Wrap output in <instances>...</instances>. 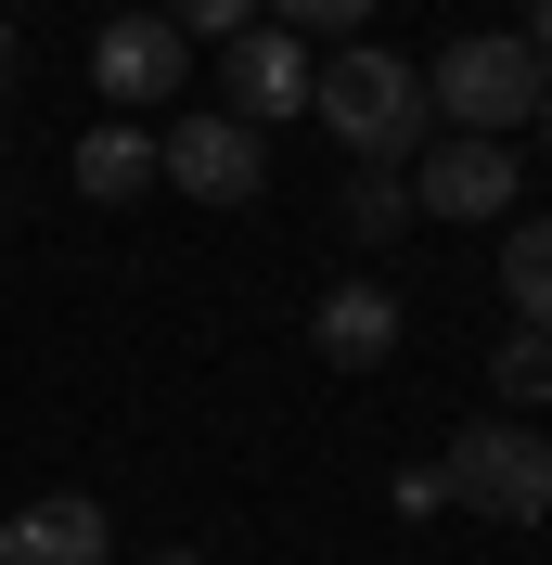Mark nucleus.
I'll list each match as a JSON object with an SVG mask.
<instances>
[{
    "label": "nucleus",
    "mask_w": 552,
    "mask_h": 565,
    "mask_svg": "<svg viewBox=\"0 0 552 565\" xmlns=\"http://www.w3.org/2000/svg\"><path fill=\"white\" fill-rule=\"evenodd\" d=\"M309 104H321V129H335L347 154H385V168H399V154H424V129H437L424 77L399 65V52H360V39L309 77Z\"/></svg>",
    "instance_id": "obj_1"
},
{
    "label": "nucleus",
    "mask_w": 552,
    "mask_h": 565,
    "mask_svg": "<svg viewBox=\"0 0 552 565\" xmlns=\"http://www.w3.org/2000/svg\"><path fill=\"white\" fill-rule=\"evenodd\" d=\"M540 52H527V26H476V39H449L437 65H424V104L449 116V129H488V141H514L527 116H540Z\"/></svg>",
    "instance_id": "obj_2"
},
{
    "label": "nucleus",
    "mask_w": 552,
    "mask_h": 565,
    "mask_svg": "<svg viewBox=\"0 0 552 565\" xmlns=\"http://www.w3.org/2000/svg\"><path fill=\"white\" fill-rule=\"evenodd\" d=\"M449 501H476L488 527H540L552 514V437L527 412H488V424H463V437H449Z\"/></svg>",
    "instance_id": "obj_3"
},
{
    "label": "nucleus",
    "mask_w": 552,
    "mask_h": 565,
    "mask_svg": "<svg viewBox=\"0 0 552 565\" xmlns=\"http://www.w3.org/2000/svg\"><path fill=\"white\" fill-rule=\"evenodd\" d=\"M219 90H232L219 116H244V129H270V116H309V39H296V26H270V13H257V26H232V39H219Z\"/></svg>",
    "instance_id": "obj_4"
},
{
    "label": "nucleus",
    "mask_w": 552,
    "mask_h": 565,
    "mask_svg": "<svg viewBox=\"0 0 552 565\" xmlns=\"http://www.w3.org/2000/svg\"><path fill=\"white\" fill-rule=\"evenodd\" d=\"M155 180H180V193H193V206H257V129H244V116H180L168 141H155Z\"/></svg>",
    "instance_id": "obj_5"
},
{
    "label": "nucleus",
    "mask_w": 552,
    "mask_h": 565,
    "mask_svg": "<svg viewBox=\"0 0 552 565\" xmlns=\"http://www.w3.org/2000/svg\"><path fill=\"white\" fill-rule=\"evenodd\" d=\"M412 206L424 218H514V141L449 129L437 154H412Z\"/></svg>",
    "instance_id": "obj_6"
},
{
    "label": "nucleus",
    "mask_w": 552,
    "mask_h": 565,
    "mask_svg": "<svg viewBox=\"0 0 552 565\" xmlns=\"http://www.w3.org/2000/svg\"><path fill=\"white\" fill-rule=\"evenodd\" d=\"M91 77H104V104H168L180 77H193V39L168 13H104L91 26Z\"/></svg>",
    "instance_id": "obj_7"
},
{
    "label": "nucleus",
    "mask_w": 552,
    "mask_h": 565,
    "mask_svg": "<svg viewBox=\"0 0 552 565\" xmlns=\"http://www.w3.org/2000/svg\"><path fill=\"white\" fill-rule=\"evenodd\" d=\"M399 334H412V309H399L385 282H335V296L309 309V348L335 360V373H385V360H399Z\"/></svg>",
    "instance_id": "obj_8"
},
{
    "label": "nucleus",
    "mask_w": 552,
    "mask_h": 565,
    "mask_svg": "<svg viewBox=\"0 0 552 565\" xmlns=\"http://www.w3.org/2000/svg\"><path fill=\"white\" fill-rule=\"evenodd\" d=\"M0 565H104V501L52 489V501H26V514H0Z\"/></svg>",
    "instance_id": "obj_9"
},
{
    "label": "nucleus",
    "mask_w": 552,
    "mask_h": 565,
    "mask_svg": "<svg viewBox=\"0 0 552 565\" xmlns=\"http://www.w3.org/2000/svg\"><path fill=\"white\" fill-rule=\"evenodd\" d=\"M77 193H91V206L155 193V141H141V129H91V141H77Z\"/></svg>",
    "instance_id": "obj_10"
},
{
    "label": "nucleus",
    "mask_w": 552,
    "mask_h": 565,
    "mask_svg": "<svg viewBox=\"0 0 552 565\" xmlns=\"http://www.w3.org/2000/svg\"><path fill=\"white\" fill-rule=\"evenodd\" d=\"M501 296H514L527 334H552V218H514V245H501Z\"/></svg>",
    "instance_id": "obj_11"
},
{
    "label": "nucleus",
    "mask_w": 552,
    "mask_h": 565,
    "mask_svg": "<svg viewBox=\"0 0 552 565\" xmlns=\"http://www.w3.org/2000/svg\"><path fill=\"white\" fill-rule=\"evenodd\" d=\"M399 218H412V180L385 168V154H360V180H347V232H373V245H385Z\"/></svg>",
    "instance_id": "obj_12"
},
{
    "label": "nucleus",
    "mask_w": 552,
    "mask_h": 565,
    "mask_svg": "<svg viewBox=\"0 0 552 565\" xmlns=\"http://www.w3.org/2000/svg\"><path fill=\"white\" fill-rule=\"evenodd\" d=\"M488 386L514 398V412H540V398H552V334H527V321H514V334H501V360H488Z\"/></svg>",
    "instance_id": "obj_13"
},
{
    "label": "nucleus",
    "mask_w": 552,
    "mask_h": 565,
    "mask_svg": "<svg viewBox=\"0 0 552 565\" xmlns=\"http://www.w3.org/2000/svg\"><path fill=\"white\" fill-rule=\"evenodd\" d=\"M257 13H270V26H296V39H347V26H360V13H373V0H257Z\"/></svg>",
    "instance_id": "obj_14"
},
{
    "label": "nucleus",
    "mask_w": 552,
    "mask_h": 565,
    "mask_svg": "<svg viewBox=\"0 0 552 565\" xmlns=\"http://www.w3.org/2000/svg\"><path fill=\"white\" fill-rule=\"evenodd\" d=\"M168 26L180 39H232V26H257V0H168Z\"/></svg>",
    "instance_id": "obj_15"
},
{
    "label": "nucleus",
    "mask_w": 552,
    "mask_h": 565,
    "mask_svg": "<svg viewBox=\"0 0 552 565\" xmlns=\"http://www.w3.org/2000/svg\"><path fill=\"white\" fill-rule=\"evenodd\" d=\"M385 501L424 527V514H449V476H437V462H399V489H385Z\"/></svg>",
    "instance_id": "obj_16"
},
{
    "label": "nucleus",
    "mask_w": 552,
    "mask_h": 565,
    "mask_svg": "<svg viewBox=\"0 0 552 565\" xmlns=\"http://www.w3.org/2000/svg\"><path fill=\"white\" fill-rule=\"evenodd\" d=\"M527 52H540V65H552V0H527Z\"/></svg>",
    "instance_id": "obj_17"
},
{
    "label": "nucleus",
    "mask_w": 552,
    "mask_h": 565,
    "mask_svg": "<svg viewBox=\"0 0 552 565\" xmlns=\"http://www.w3.org/2000/svg\"><path fill=\"white\" fill-rule=\"evenodd\" d=\"M540 141H552V77H540Z\"/></svg>",
    "instance_id": "obj_18"
},
{
    "label": "nucleus",
    "mask_w": 552,
    "mask_h": 565,
    "mask_svg": "<svg viewBox=\"0 0 552 565\" xmlns=\"http://www.w3.org/2000/svg\"><path fill=\"white\" fill-rule=\"evenodd\" d=\"M155 565H206V553H155Z\"/></svg>",
    "instance_id": "obj_19"
},
{
    "label": "nucleus",
    "mask_w": 552,
    "mask_h": 565,
    "mask_svg": "<svg viewBox=\"0 0 552 565\" xmlns=\"http://www.w3.org/2000/svg\"><path fill=\"white\" fill-rule=\"evenodd\" d=\"M0 77H13V52H0Z\"/></svg>",
    "instance_id": "obj_20"
},
{
    "label": "nucleus",
    "mask_w": 552,
    "mask_h": 565,
    "mask_svg": "<svg viewBox=\"0 0 552 565\" xmlns=\"http://www.w3.org/2000/svg\"><path fill=\"white\" fill-rule=\"evenodd\" d=\"M0 13H13V0H0Z\"/></svg>",
    "instance_id": "obj_21"
}]
</instances>
